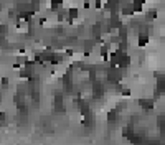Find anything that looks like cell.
<instances>
[{
    "instance_id": "6",
    "label": "cell",
    "mask_w": 165,
    "mask_h": 145,
    "mask_svg": "<svg viewBox=\"0 0 165 145\" xmlns=\"http://www.w3.org/2000/svg\"><path fill=\"white\" fill-rule=\"evenodd\" d=\"M132 8H134V12H142L144 0H134V2H132Z\"/></svg>"
},
{
    "instance_id": "2",
    "label": "cell",
    "mask_w": 165,
    "mask_h": 145,
    "mask_svg": "<svg viewBox=\"0 0 165 145\" xmlns=\"http://www.w3.org/2000/svg\"><path fill=\"white\" fill-rule=\"evenodd\" d=\"M56 17H58V22L68 20V10H66V8H60V10L56 12Z\"/></svg>"
},
{
    "instance_id": "12",
    "label": "cell",
    "mask_w": 165,
    "mask_h": 145,
    "mask_svg": "<svg viewBox=\"0 0 165 145\" xmlns=\"http://www.w3.org/2000/svg\"><path fill=\"white\" fill-rule=\"evenodd\" d=\"M2 84H3V88H7V84H8V79H7V78H3V79H2Z\"/></svg>"
},
{
    "instance_id": "10",
    "label": "cell",
    "mask_w": 165,
    "mask_h": 145,
    "mask_svg": "<svg viewBox=\"0 0 165 145\" xmlns=\"http://www.w3.org/2000/svg\"><path fill=\"white\" fill-rule=\"evenodd\" d=\"M147 18H149V20H154V18H157V10H150V12L147 13Z\"/></svg>"
},
{
    "instance_id": "7",
    "label": "cell",
    "mask_w": 165,
    "mask_h": 145,
    "mask_svg": "<svg viewBox=\"0 0 165 145\" xmlns=\"http://www.w3.org/2000/svg\"><path fill=\"white\" fill-rule=\"evenodd\" d=\"M149 43V35L147 33H140L139 35V46H145Z\"/></svg>"
},
{
    "instance_id": "5",
    "label": "cell",
    "mask_w": 165,
    "mask_h": 145,
    "mask_svg": "<svg viewBox=\"0 0 165 145\" xmlns=\"http://www.w3.org/2000/svg\"><path fill=\"white\" fill-rule=\"evenodd\" d=\"M78 13H79V12H78V8H74V7L68 8V20L73 22V20H74V18L78 17Z\"/></svg>"
},
{
    "instance_id": "1",
    "label": "cell",
    "mask_w": 165,
    "mask_h": 145,
    "mask_svg": "<svg viewBox=\"0 0 165 145\" xmlns=\"http://www.w3.org/2000/svg\"><path fill=\"white\" fill-rule=\"evenodd\" d=\"M109 27L112 28V30H119V28L122 27V22H121L119 15H117V17H111V18H109Z\"/></svg>"
},
{
    "instance_id": "11",
    "label": "cell",
    "mask_w": 165,
    "mask_h": 145,
    "mask_svg": "<svg viewBox=\"0 0 165 145\" xmlns=\"http://www.w3.org/2000/svg\"><path fill=\"white\" fill-rule=\"evenodd\" d=\"M122 94L124 96H130V89H122Z\"/></svg>"
},
{
    "instance_id": "9",
    "label": "cell",
    "mask_w": 165,
    "mask_h": 145,
    "mask_svg": "<svg viewBox=\"0 0 165 145\" xmlns=\"http://www.w3.org/2000/svg\"><path fill=\"white\" fill-rule=\"evenodd\" d=\"M139 104L142 106L144 109H147V110H150V109H152V102H147V101H145V99H140V101H139Z\"/></svg>"
},
{
    "instance_id": "8",
    "label": "cell",
    "mask_w": 165,
    "mask_h": 145,
    "mask_svg": "<svg viewBox=\"0 0 165 145\" xmlns=\"http://www.w3.org/2000/svg\"><path fill=\"white\" fill-rule=\"evenodd\" d=\"M117 110H111L109 112V115H108V119H109V122H116V120H117Z\"/></svg>"
},
{
    "instance_id": "4",
    "label": "cell",
    "mask_w": 165,
    "mask_h": 145,
    "mask_svg": "<svg viewBox=\"0 0 165 145\" xmlns=\"http://www.w3.org/2000/svg\"><path fill=\"white\" fill-rule=\"evenodd\" d=\"M127 31H129V28L125 27V25H122V27L119 28V38H121L122 41H124V40H127V36H129V33H127Z\"/></svg>"
},
{
    "instance_id": "3",
    "label": "cell",
    "mask_w": 165,
    "mask_h": 145,
    "mask_svg": "<svg viewBox=\"0 0 165 145\" xmlns=\"http://www.w3.org/2000/svg\"><path fill=\"white\" fill-rule=\"evenodd\" d=\"M129 64H130V58L124 53V55L121 56V60H119V68H127Z\"/></svg>"
}]
</instances>
